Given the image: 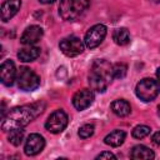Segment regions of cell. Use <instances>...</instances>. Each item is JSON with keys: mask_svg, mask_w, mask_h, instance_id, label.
Listing matches in <instances>:
<instances>
[{"mask_svg": "<svg viewBox=\"0 0 160 160\" xmlns=\"http://www.w3.org/2000/svg\"><path fill=\"white\" fill-rule=\"evenodd\" d=\"M159 91H160V85L158 82V80H154L151 78H144L141 79L136 86H135V94L136 96L145 101V102H149V101H152L158 95H159Z\"/></svg>", "mask_w": 160, "mask_h": 160, "instance_id": "cell-4", "label": "cell"}, {"mask_svg": "<svg viewBox=\"0 0 160 160\" xmlns=\"http://www.w3.org/2000/svg\"><path fill=\"white\" fill-rule=\"evenodd\" d=\"M158 115L160 116V104H159V106H158Z\"/></svg>", "mask_w": 160, "mask_h": 160, "instance_id": "cell-27", "label": "cell"}, {"mask_svg": "<svg viewBox=\"0 0 160 160\" xmlns=\"http://www.w3.org/2000/svg\"><path fill=\"white\" fill-rule=\"evenodd\" d=\"M39 55H40V49L34 45H25L18 51V58L22 62L34 61L39 58Z\"/></svg>", "mask_w": 160, "mask_h": 160, "instance_id": "cell-14", "label": "cell"}, {"mask_svg": "<svg viewBox=\"0 0 160 160\" xmlns=\"http://www.w3.org/2000/svg\"><path fill=\"white\" fill-rule=\"evenodd\" d=\"M156 79H158V82L160 85V68H158V70H156Z\"/></svg>", "mask_w": 160, "mask_h": 160, "instance_id": "cell-25", "label": "cell"}, {"mask_svg": "<svg viewBox=\"0 0 160 160\" xmlns=\"http://www.w3.org/2000/svg\"><path fill=\"white\" fill-rule=\"evenodd\" d=\"M150 1H152V2H156V4H159V2H160V0H150Z\"/></svg>", "mask_w": 160, "mask_h": 160, "instance_id": "cell-28", "label": "cell"}, {"mask_svg": "<svg viewBox=\"0 0 160 160\" xmlns=\"http://www.w3.org/2000/svg\"><path fill=\"white\" fill-rule=\"evenodd\" d=\"M130 158L134 160H140V159L149 160V159H154L155 154L150 148L145 145H135L130 151Z\"/></svg>", "mask_w": 160, "mask_h": 160, "instance_id": "cell-15", "label": "cell"}, {"mask_svg": "<svg viewBox=\"0 0 160 160\" xmlns=\"http://www.w3.org/2000/svg\"><path fill=\"white\" fill-rule=\"evenodd\" d=\"M150 131H151V129L148 125H138L132 129L131 135L135 139H144L145 136H148L150 134Z\"/></svg>", "mask_w": 160, "mask_h": 160, "instance_id": "cell-20", "label": "cell"}, {"mask_svg": "<svg viewBox=\"0 0 160 160\" xmlns=\"http://www.w3.org/2000/svg\"><path fill=\"white\" fill-rule=\"evenodd\" d=\"M94 91L91 89H81L78 90L72 96V105L76 110L82 111L88 109L94 101Z\"/></svg>", "mask_w": 160, "mask_h": 160, "instance_id": "cell-10", "label": "cell"}, {"mask_svg": "<svg viewBox=\"0 0 160 160\" xmlns=\"http://www.w3.org/2000/svg\"><path fill=\"white\" fill-rule=\"evenodd\" d=\"M106 32H108V29L105 25L102 24H95L92 25L85 34V38H84V44L88 49H95L98 48L102 40L105 39L106 36Z\"/></svg>", "mask_w": 160, "mask_h": 160, "instance_id": "cell-8", "label": "cell"}, {"mask_svg": "<svg viewBox=\"0 0 160 160\" xmlns=\"http://www.w3.org/2000/svg\"><path fill=\"white\" fill-rule=\"evenodd\" d=\"M42 35H44V30H42L41 26H39V25H30L21 34L20 42L22 45H35L38 41H40Z\"/></svg>", "mask_w": 160, "mask_h": 160, "instance_id": "cell-11", "label": "cell"}, {"mask_svg": "<svg viewBox=\"0 0 160 160\" xmlns=\"http://www.w3.org/2000/svg\"><path fill=\"white\" fill-rule=\"evenodd\" d=\"M125 139H126V132L124 130H114L104 138V142L109 146L116 148V146L122 145Z\"/></svg>", "mask_w": 160, "mask_h": 160, "instance_id": "cell-16", "label": "cell"}, {"mask_svg": "<svg viewBox=\"0 0 160 160\" xmlns=\"http://www.w3.org/2000/svg\"><path fill=\"white\" fill-rule=\"evenodd\" d=\"M89 6V0H60L59 14L66 21H75L84 15Z\"/></svg>", "mask_w": 160, "mask_h": 160, "instance_id": "cell-3", "label": "cell"}, {"mask_svg": "<svg viewBox=\"0 0 160 160\" xmlns=\"http://www.w3.org/2000/svg\"><path fill=\"white\" fill-rule=\"evenodd\" d=\"M59 48L64 55H66L69 58H74V56L80 55L84 51L85 44L82 40H80V38L71 35V36H68V38H64L62 40H60Z\"/></svg>", "mask_w": 160, "mask_h": 160, "instance_id": "cell-7", "label": "cell"}, {"mask_svg": "<svg viewBox=\"0 0 160 160\" xmlns=\"http://www.w3.org/2000/svg\"><path fill=\"white\" fill-rule=\"evenodd\" d=\"M16 84L18 88L22 91H32L39 88L40 85V76L32 71L31 69L22 66L18 71L16 75Z\"/></svg>", "mask_w": 160, "mask_h": 160, "instance_id": "cell-5", "label": "cell"}, {"mask_svg": "<svg viewBox=\"0 0 160 160\" xmlns=\"http://www.w3.org/2000/svg\"><path fill=\"white\" fill-rule=\"evenodd\" d=\"M128 72V66L124 62H116L112 65V74H114V78L115 79H122L125 78Z\"/></svg>", "mask_w": 160, "mask_h": 160, "instance_id": "cell-21", "label": "cell"}, {"mask_svg": "<svg viewBox=\"0 0 160 160\" xmlns=\"http://www.w3.org/2000/svg\"><path fill=\"white\" fill-rule=\"evenodd\" d=\"M16 68L12 60H4L0 66V78L1 82L6 86H11L16 80Z\"/></svg>", "mask_w": 160, "mask_h": 160, "instance_id": "cell-12", "label": "cell"}, {"mask_svg": "<svg viewBox=\"0 0 160 160\" xmlns=\"http://www.w3.org/2000/svg\"><path fill=\"white\" fill-rule=\"evenodd\" d=\"M112 40L116 45H120V46L128 45L130 42V34H129L128 29H125V28L115 29L112 32Z\"/></svg>", "mask_w": 160, "mask_h": 160, "instance_id": "cell-18", "label": "cell"}, {"mask_svg": "<svg viewBox=\"0 0 160 160\" xmlns=\"http://www.w3.org/2000/svg\"><path fill=\"white\" fill-rule=\"evenodd\" d=\"M94 125L92 124H84L82 126L79 128V131H78V135L81 138V139H88L90 136H92L94 134Z\"/></svg>", "mask_w": 160, "mask_h": 160, "instance_id": "cell-22", "label": "cell"}, {"mask_svg": "<svg viewBox=\"0 0 160 160\" xmlns=\"http://www.w3.org/2000/svg\"><path fill=\"white\" fill-rule=\"evenodd\" d=\"M41 4H51V2H54L55 0H39Z\"/></svg>", "mask_w": 160, "mask_h": 160, "instance_id": "cell-26", "label": "cell"}, {"mask_svg": "<svg viewBox=\"0 0 160 160\" xmlns=\"http://www.w3.org/2000/svg\"><path fill=\"white\" fill-rule=\"evenodd\" d=\"M114 79L112 65L105 59H98L92 62L88 81L90 89L96 92H104Z\"/></svg>", "mask_w": 160, "mask_h": 160, "instance_id": "cell-2", "label": "cell"}, {"mask_svg": "<svg viewBox=\"0 0 160 160\" xmlns=\"http://www.w3.org/2000/svg\"><path fill=\"white\" fill-rule=\"evenodd\" d=\"M110 108H111V111H112L115 115L120 116V118L129 115L130 111H131L130 104H129L126 100H124V99H116V100H114V101L111 102Z\"/></svg>", "mask_w": 160, "mask_h": 160, "instance_id": "cell-17", "label": "cell"}, {"mask_svg": "<svg viewBox=\"0 0 160 160\" xmlns=\"http://www.w3.org/2000/svg\"><path fill=\"white\" fill-rule=\"evenodd\" d=\"M44 148H45V139L40 134L34 132L26 138L24 145V152L28 156H35L39 152H41Z\"/></svg>", "mask_w": 160, "mask_h": 160, "instance_id": "cell-9", "label": "cell"}, {"mask_svg": "<svg viewBox=\"0 0 160 160\" xmlns=\"http://www.w3.org/2000/svg\"><path fill=\"white\" fill-rule=\"evenodd\" d=\"M68 122H69V118L66 112L62 110H55L48 116L45 121V129L51 134H60L61 131L65 130Z\"/></svg>", "mask_w": 160, "mask_h": 160, "instance_id": "cell-6", "label": "cell"}, {"mask_svg": "<svg viewBox=\"0 0 160 160\" xmlns=\"http://www.w3.org/2000/svg\"><path fill=\"white\" fill-rule=\"evenodd\" d=\"M151 141H152L155 145L160 146V131H156V132L152 135V138H151Z\"/></svg>", "mask_w": 160, "mask_h": 160, "instance_id": "cell-24", "label": "cell"}, {"mask_svg": "<svg viewBox=\"0 0 160 160\" xmlns=\"http://www.w3.org/2000/svg\"><path fill=\"white\" fill-rule=\"evenodd\" d=\"M44 102H32L29 105H21L12 108L6 115L2 116L1 130L9 132L12 129L24 128L29 125L35 118H38L44 111Z\"/></svg>", "mask_w": 160, "mask_h": 160, "instance_id": "cell-1", "label": "cell"}, {"mask_svg": "<svg viewBox=\"0 0 160 160\" xmlns=\"http://www.w3.org/2000/svg\"><path fill=\"white\" fill-rule=\"evenodd\" d=\"M96 159H116V156L110 151H102L96 156Z\"/></svg>", "mask_w": 160, "mask_h": 160, "instance_id": "cell-23", "label": "cell"}, {"mask_svg": "<svg viewBox=\"0 0 160 160\" xmlns=\"http://www.w3.org/2000/svg\"><path fill=\"white\" fill-rule=\"evenodd\" d=\"M20 8H21V0H5L1 4V11H0L1 20L4 22L9 21L11 18H14L18 14Z\"/></svg>", "mask_w": 160, "mask_h": 160, "instance_id": "cell-13", "label": "cell"}, {"mask_svg": "<svg viewBox=\"0 0 160 160\" xmlns=\"http://www.w3.org/2000/svg\"><path fill=\"white\" fill-rule=\"evenodd\" d=\"M8 140H9V142L11 145L19 146L24 140V130H22V128H18V129L10 130L9 135H8Z\"/></svg>", "mask_w": 160, "mask_h": 160, "instance_id": "cell-19", "label": "cell"}]
</instances>
